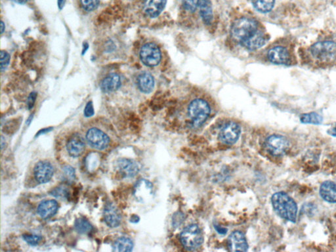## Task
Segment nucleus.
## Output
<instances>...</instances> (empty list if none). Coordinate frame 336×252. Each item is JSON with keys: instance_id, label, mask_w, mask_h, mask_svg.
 <instances>
[{"instance_id": "nucleus-39", "label": "nucleus", "mask_w": 336, "mask_h": 252, "mask_svg": "<svg viewBox=\"0 0 336 252\" xmlns=\"http://www.w3.org/2000/svg\"><path fill=\"white\" fill-rule=\"evenodd\" d=\"M13 1L17 3L25 4L27 3L28 0H13Z\"/></svg>"}, {"instance_id": "nucleus-9", "label": "nucleus", "mask_w": 336, "mask_h": 252, "mask_svg": "<svg viewBox=\"0 0 336 252\" xmlns=\"http://www.w3.org/2000/svg\"><path fill=\"white\" fill-rule=\"evenodd\" d=\"M240 126L236 123H227L219 133V140L224 144H235L240 137Z\"/></svg>"}, {"instance_id": "nucleus-33", "label": "nucleus", "mask_w": 336, "mask_h": 252, "mask_svg": "<svg viewBox=\"0 0 336 252\" xmlns=\"http://www.w3.org/2000/svg\"><path fill=\"white\" fill-rule=\"evenodd\" d=\"M10 56L9 53L2 51L1 52V70L3 71L9 65Z\"/></svg>"}, {"instance_id": "nucleus-18", "label": "nucleus", "mask_w": 336, "mask_h": 252, "mask_svg": "<svg viewBox=\"0 0 336 252\" xmlns=\"http://www.w3.org/2000/svg\"><path fill=\"white\" fill-rule=\"evenodd\" d=\"M266 43V37L264 34L260 31L255 32L248 38L241 41V44L249 50H256L264 46Z\"/></svg>"}, {"instance_id": "nucleus-32", "label": "nucleus", "mask_w": 336, "mask_h": 252, "mask_svg": "<svg viewBox=\"0 0 336 252\" xmlns=\"http://www.w3.org/2000/svg\"><path fill=\"white\" fill-rule=\"evenodd\" d=\"M63 174L67 180H71L75 178V170L72 166H67L63 168Z\"/></svg>"}, {"instance_id": "nucleus-28", "label": "nucleus", "mask_w": 336, "mask_h": 252, "mask_svg": "<svg viewBox=\"0 0 336 252\" xmlns=\"http://www.w3.org/2000/svg\"><path fill=\"white\" fill-rule=\"evenodd\" d=\"M74 228L76 231L80 234L90 233L92 231L93 227L90 222L84 217H80L75 221Z\"/></svg>"}, {"instance_id": "nucleus-6", "label": "nucleus", "mask_w": 336, "mask_h": 252, "mask_svg": "<svg viewBox=\"0 0 336 252\" xmlns=\"http://www.w3.org/2000/svg\"><path fill=\"white\" fill-rule=\"evenodd\" d=\"M86 140L91 147L99 150L106 149L110 143L109 136L96 126H92L88 129L86 134Z\"/></svg>"}, {"instance_id": "nucleus-38", "label": "nucleus", "mask_w": 336, "mask_h": 252, "mask_svg": "<svg viewBox=\"0 0 336 252\" xmlns=\"http://www.w3.org/2000/svg\"><path fill=\"white\" fill-rule=\"evenodd\" d=\"M67 0H58V6L59 9H61L63 7H64L65 2Z\"/></svg>"}, {"instance_id": "nucleus-19", "label": "nucleus", "mask_w": 336, "mask_h": 252, "mask_svg": "<svg viewBox=\"0 0 336 252\" xmlns=\"http://www.w3.org/2000/svg\"><path fill=\"white\" fill-rule=\"evenodd\" d=\"M121 84V77L119 74L112 72L102 79L100 84V87L103 92L110 93L119 89Z\"/></svg>"}, {"instance_id": "nucleus-37", "label": "nucleus", "mask_w": 336, "mask_h": 252, "mask_svg": "<svg viewBox=\"0 0 336 252\" xmlns=\"http://www.w3.org/2000/svg\"><path fill=\"white\" fill-rule=\"evenodd\" d=\"M328 134H329L330 136L336 138V124L334 128L330 129V130H328Z\"/></svg>"}, {"instance_id": "nucleus-30", "label": "nucleus", "mask_w": 336, "mask_h": 252, "mask_svg": "<svg viewBox=\"0 0 336 252\" xmlns=\"http://www.w3.org/2000/svg\"><path fill=\"white\" fill-rule=\"evenodd\" d=\"M100 2V0H81L83 8L87 11H92L96 9Z\"/></svg>"}, {"instance_id": "nucleus-8", "label": "nucleus", "mask_w": 336, "mask_h": 252, "mask_svg": "<svg viewBox=\"0 0 336 252\" xmlns=\"http://www.w3.org/2000/svg\"><path fill=\"white\" fill-rule=\"evenodd\" d=\"M140 58L146 66L155 67L161 62V51L155 43H146L140 51Z\"/></svg>"}, {"instance_id": "nucleus-13", "label": "nucleus", "mask_w": 336, "mask_h": 252, "mask_svg": "<svg viewBox=\"0 0 336 252\" xmlns=\"http://www.w3.org/2000/svg\"><path fill=\"white\" fill-rule=\"evenodd\" d=\"M116 166L124 178H134L139 173V168L137 162L129 158H120L116 162Z\"/></svg>"}, {"instance_id": "nucleus-17", "label": "nucleus", "mask_w": 336, "mask_h": 252, "mask_svg": "<svg viewBox=\"0 0 336 252\" xmlns=\"http://www.w3.org/2000/svg\"><path fill=\"white\" fill-rule=\"evenodd\" d=\"M58 208L59 204L56 200H43L37 208V214L42 219H48L57 214Z\"/></svg>"}, {"instance_id": "nucleus-12", "label": "nucleus", "mask_w": 336, "mask_h": 252, "mask_svg": "<svg viewBox=\"0 0 336 252\" xmlns=\"http://www.w3.org/2000/svg\"><path fill=\"white\" fill-rule=\"evenodd\" d=\"M66 146L69 155L72 157H79L86 149V140L80 134H75L68 139Z\"/></svg>"}, {"instance_id": "nucleus-34", "label": "nucleus", "mask_w": 336, "mask_h": 252, "mask_svg": "<svg viewBox=\"0 0 336 252\" xmlns=\"http://www.w3.org/2000/svg\"><path fill=\"white\" fill-rule=\"evenodd\" d=\"M180 1L183 3V7L186 10L191 12L195 11L196 7H197L195 0H180Z\"/></svg>"}, {"instance_id": "nucleus-16", "label": "nucleus", "mask_w": 336, "mask_h": 252, "mask_svg": "<svg viewBox=\"0 0 336 252\" xmlns=\"http://www.w3.org/2000/svg\"><path fill=\"white\" fill-rule=\"evenodd\" d=\"M229 250L231 252H247L248 245L244 234L240 231H235L229 236Z\"/></svg>"}, {"instance_id": "nucleus-11", "label": "nucleus", "mask_w": 336, "mask_h": 252, "mask_svg": "<svg viewBox=\"0 0 336 252\" xmlns=\"http://www.w3.org/2000/svg\"><path fill=\"white\" fill-rule=\"evenodd\" d=\"M54 174V168L50 162L40 161L37 162L34 169L35 180L39 183L44 184L50 181Z\"/></svg>"}, {"instance_id": "nucleus-40", "label": "nucleus", "mask_w": 336, "mask_h": 252, "mask_svg": "<svg viewBox=\"0 0 336 252\" xmlns=\"http://www.w3.org/2000/svg\"><path fill=\"white\" fill-rule=\"evenodd\" d=\"M1 34L3 33L4 32V28H5V25H4V23L3 22H1Z\"/></svg>"}, {"instance_id": "nucleus-1", "label": "nucleus", "mask_w": 336, "mask_h": 252, "mask_svg": "<svg viewBox=\"0 0 336 252\" xmlns=\"http://www.w3.org/2000/svg\"><path fill=\"white\" fill-rule=\"evenodd\" d=\"M272 207L278 215L286 221H297L298 205L293 198L284 192L274 193L271 198Z\"/></svg>"}, {"instance_id": "nucleus-4", "label": "nucleus", "mask_w": 336, "mask_h": 252, "mask_svg": "<svg viewBox=\"0 0 336 252\" xmlns=\"http://www.w3.org/2000/svg\"><path fill=\"white\" fill-rule=\"evenodd\" d=\"M182 245L188 251H195L203 243V235L201 229L196 224L185 227L181 233Z\"/></svg>"}, {"instance_id": "nucleus-14", "label": "nucleus", "mask_w": 336, "mask_h": 252, "mask_svg": "<svg viewBox=\"0 0 336 252\" xmlns=\"http://www.w3.org/2000/svg\"><path fill=\"white\" fill-rule=\"evenodd\" d=\"M104 219L109 227L115 228L120 225L122 216L120 210L114 204L108 203L104 210Z\"/></svg>"}, {"instance_id": "nucleus-26", "label": "nucleus", "mask_w": 336, "mask_h": 252, "mask_svg": "<svg viewBox=\"0 0 336 252\" xmlns=\"http://www.w3.org/2000/svg\"><path fill=\"white\" fill-rule=\"evenodd\" d=\"M300 121L302 124L321 125L323 122V118L318 113L312 112L302 114Z\"/></svg>"}, {"instance_id": "nucleus-23", "label": "nucleus", "mask_w": 336, "mask_h": 252, "mask_svg": "<svg viewBox=\"0 0 336 252\" xmlns=\"http://www.w3.org/2000/svg\"><path fill=\"white\" fill-rule=\"evenodd\" d=\"M197 5L203 22L206 25H209L213 20L212 5L210 0H198Z\"/></svg>"}, {"instance_id": "nucleus-25", "label": "nucleus", "mask_w": 336, "mask_h": 252, "mask_svg": "<svg viewBox=\"0 0 336 252\" xmlns=\"http://www.w3.org/2000/svg\"><path fill=\"white\" fill-rule=\"evenodd\" d=\"M100 155L97 152H92L86 156L85 159V166L89 172L93 173L99 168L100 165Z\"/></svg>"}, {"instance_id": "nucleus-10", "label": "nucleus", "mask_w": 336, "mask_h": 252, "mask_svg": "<svg viewBox=\"0 0 336 252\" xmlns=\"http://www.w3.org/2000/svg\"><path fill=\"white\" fill-rule=\"evenodd\" d=\"M153 185L149 180L142 179L136 182L134 194L140 202H147L153 197Z\"/></svg>"}, {"instance_id": "nucleus-5", "label": "nucleus", "mask_w": 336, "mask_h": 252, "mask_svg": "<svg viewBox=\"0 0 336 252\" xmlns=\"http://www.w3.org/2000/svg\"><path fill=\"white\" fill-rule=\"evenodd\" d=\"M211 109L208 103L203 99H198L192 101L189 107L190 118L194 126L199 127L205 122L210 114Z\"/></svg>"}, {"instance_id": "nucleus-36", "label": "nucleus", "mask_w": 336, "mask_h": 252, "mask_svg": "<svg viewBox=\"0 0 336 252\" xmlns=\"http://www.w3.org/2000/svg\"><path fill=\"white\" fill-rule=\"evenodd\" d=\"M35 98H36V94L35 93H32L30 95L29 100H28V106H29V108H33L35 101Z\"/></svg>"}, {"instance_id": "nucleus-22", "label": "nucleus", "mask_w": 336, "mask_h": 252, "mask_svg": "<svg viewBox=\"0 0 336 252\" xmlns=\"http://www.w3.org/2000/svg\"><path fill=\"white\" fill-rule=\"evenodd\" d=\"M137 84L142 92L149 93L155 87V80L150 73L143 72L138 76Z\"/></svg>"}, {"instance_id": "nucleus-35", "label": "nucleus", "mask_w": 336, "mask_h": 252, "mask_svg": "<svg viewBox=\"0 0 336 252\" xmlns=\"http://www.w3.org/2000/svg\"><path fill=\"white\" fill-rule=\"evenodd\" d=\"M94 114V107H93L92 102H89L88 104L86 105V108L84 110V115L86 117H91Z\"/></svg>"}, {"instance_id": "nucleus-24", "label": "nucleus", "mask_w": 336, "mask_h": 252, "mask_svg": "<svg viewBox=\"0 0 336 252\" xmlns=\"http://www.w3.org/2000/svg\"><path fill=\"white\" fill-rule=\"evenodd\" d=\"M112 248L114 252H132L134 249V243L130 238L122 237L114 242Z\"/></svg>"}, {"instance_id": "nucleus-20", "label": "nucleus", "mask_w": 336, "mask_h": 252, "mask_svg": "<svg viewBox=\"0 0 336 252\" xmlns=\"http://www.w3.org/2000/svg\"><path fill=\"white\" fill-rule=\"evenodd\" d=\"M167 2V0H144V11L149 17H157L165 9Z\"/></svg>"}, {"instance_id": "nucleus-7", "label": "nucleus", "mask_w": 336, "mask_h": 252, "mask_svg": "<svg viewBox=\"0 0 336 252\" xmlns=\"http://www.w3.org/2000/svg\"><path fill=\"white\" fill-rule=\"evenodd\" d=\"M290 144L288 139L280 135H272L266 141V147L274 156L284 155L289 150Z\"/></svg>"}, {"instance_id": "nucleus-21", "label": "nucleus", "mask_w": 336, "mask_h": 252, "mask_svg": "<svg viewBox=\"0 0 336 252\" xmlns=\"http://www.w3.org/2000/svg\"><path fill=\"white\" fill-rule=\"evenodd\" d=\"M319 194L325 201L336 204V184L331 180H326L320 186Z\"/></svg>"}, {"instance_id": "nucleus-27", "label": "nucleus", "mask_w": 336, "mask_h": 252, "mask_svg": "<svg viewBox=\"0 0 336 252\" xmlns=\"http://www.w3.org/2000/svg\"><path fill=\"white\" fill-rule=\"evenodd\" d=\"M275 0H252L255 9L261 13H269L274 7Z\"/></svg>"}, {"instance_id": "nucleus-2", "label": "nucleus", "mask_w": 336, "mask_h": 252, "mask_svg": "<svg viewBox=\"0 0 336 252\" xmlns=\"http://www.w3.org/2000/svg\"><path fill=\"white\" fill-rule=\"evenodd\" d=\"M310 53L318 62H332L336 59V43L332 41H324L314 43L310 47Z\"/></svg>"}, {"instance_id": "nucleus-31", "label": "nucleus", "mask_w": 336, "mask_h": 252, "mask_svg": "<svg viewBox=\"0 0 336 252\" xmlns=\"http://www.w3.org/2000/svg\"><path fill=\"white\" fill-rule=\"evenodd\" d=\"M23 238L24 241H25L26 243L31 246H36L38 245L39 241H40L41 239L40 236L29 235V234L24 235Z\"/></svg>"}, {"instance_id": "nucleus-29", "label": "nucleus", "mask_w": 336, "mask_h": 252, "mask_svg": "<svg viewBox=\"0 0 336 252\" xmlns=\"http://www.w3.org/2000/svg\"><path fill=\"white\" fill-rule=\"evenodd\" d=\"M51 195L54 196L56 198H66L68 196L69 192L66 186H59L54 188L51 191Z\"/></svg>"}, {"instance_id": "nucleus-15", "label": "nucleus", "mask_w": 336, "mask_h": 252, "mask_svg": "<svg viewBox=\"0 0 336 252\" xmlns=\"http://www.w3.org/2000/svg\"><path fill=\"white\" fill-rule=\"evenodd\" d=\"M268 58L270 62L276 65H286L290 62L289 51L286 47L276 46L268 51Z\"/></svg>"}, {"instance_id": "nucleus-3", "label": "nucleus", "mask_w": 336, "mask_h": 252, "mask_svg": "<svg viewBox=\"0 0 336 252\" xmlns=\"http://www.w3.org/2000/svg\"><path fill=\"white\" fill-rule=\"evenodd\" d=\"M258 31V24L254 19L242 18L236 20L231 28V35L235 39L241 41L248 38Z\"/></svg>"}]
</instances>
